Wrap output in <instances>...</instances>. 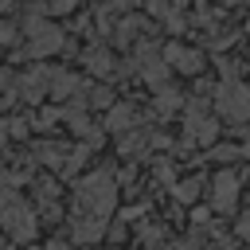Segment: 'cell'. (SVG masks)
Wrapping results in <instances>:
<instances>
[{"label":"cell","mask_w":250,"mask_h":250,"mask_svg":"<svg viewBox=\"0 0 250 250\" xmlns=\"http://www.w3.org/2000/svg\"><path fill=\"white\" fill-rule=\"evenodd\" d=\"M219 109L227 113V117H234V121H246L250 117V90L246 86H223V94H219Z\"/></svg>","instance_id":"cell-3"},{"label":"cell","mask_w":250,"mask_h":250,"mask_svg":"<svg viewBox=\"0 0 250 250\" xmlns=\"http://www.w3.org/2000/svg\"><path fill=\"white\" fill-rule=\"evenodd\" d=\"M27 35H31V55H43V51H55V47L62 43V35H59V27H51V23H43V20H31V23H27Z\"/></svg>","instance_id":"cell-4"},{"label":"cell","mask_w":250,"mask_h":250,"mask_svg":"<svg viewBox=\"0 0 250 250\" xmlns=\"http://www.w3.org/2000/svg\"><path fill=\"white\" fill-rule=\"evenodd\" d=\"M70 234H74V242H98L105 234V223L102 219H90V215H74L70 219Z\"/></svg>","instance_id":"cell-6"},{"label":"cell","mask_w":250,"mask_h":250,"mask_svg":"<svg viewBox=\"0 0 250 250\" xmlns=\"http://www.w3.org/2000/svg\"><path fill=\"white\" fill-rule=\"evenodd\" d=\"M160 250H191L188 242H168V246H160Z\"/></svg>","instance_id":"cell-12"},{"label":"cell","mask_w":250,"mask_h":250,"mask_svg":"<svg viewBox=\"0 0 250 250\" xmlns=\"http://www.w3.org/2000/svg\"><path fill=\"white\" fill-rule=\"evenodd\" d=\"M234 199H238V176L234 172H219L215 176V207L219 211H234Z\"/></svg>","instance_id":"cell-5"},{"label":"cell","mask_w":250,"mask_h":250,"mask_svg":"<svg viewBox=\"0 0 250 250\" xmlns=\"http://www.w3.org/2000/svg\"><path fill=\"white\" fill-rule=\"evenodd\" d=\"M195 191H199V184H195V180H184V184L176 188V199H184V203H191V199H195Z\"/></svg>","instance_id":"cell-9"},{"label":"cell","mask_w":250,"mask_h":250,"mask_svg":"<svg viewBox=\"0 0 250 250\" xmlns=\"http://www.w3.org/2000/svg\"><path fill=\"white\" fill-rule=\"evenodd\" d=\"M51 8H55V12H66V8H70V0H55Z\"/></svg>","instance_id":"cell-13"},{"label":"cell","mask_w":250,"mask_h":250,"mask_svg":"<svg viewBox=\"0 0 250 250\" xmlns=\"http://www.w3.org/2000/svg\"><path fill=\"white\" fill-rule=\"evenodd\" d=\"M117 203V184L109 172H90L78 188H74V215H90V219H102L113 211Z\"/></svg>","instance_id":"cell-1"},{"label":"cell","mask_w":250,"mask_h":250,"mask_svg":"<svg viewBox=\"0 0 250 250\" xmlns=\"http://www.w3.org/2000/svg\"><path fill=\"white\" fill-rule=\"evenodd\" d=\"M43 250H74V246H70V242H62V238H55V242H47Z\"/></svg>","instance_id":"cell-11"},{"label":"cell","mask_w":250,"mask_h":250,"mask_svg":"<svg viewBox=\"0 0 250 250\" xmlns=\"http://www.w3.org/2000/svg\"><path fill=\"white\" fill-rule=\"evenodd\" d=\"M234 234H238V238H246V242H250V215H242V219H238V223H234Z\"/></svg>","instance_id":"cell-10"},{"label":"cell","mask_w":250,"mask_h":250,"mask_svg":"<svg viewBox=\"0 0 250 250\" xmlns=\"http://www.w3.org/2000/svg\"><path fill=\"white\" fill-rule=\"evenodd\" d=\"M215 133H219V125H215L211 117H203L199 109L188 113V141H203V145H207V141H215Z\"/></svg>","instance_id":"cell-7"},{"label":"cell","mask_w":250,"mask_h":250,"mask_svg":"<svg viewBox=\"0 0 250 250\" xmlns=\"http://www.w3.org/2000/svg\"><path fill=\"white\" fill-rule=\"evenodd\" d=\"M0 184H4V168H0Z\"/></svg>","instance_id":"cell-14"},{"label":"cell","mask_w":250,"mask_h":250,"mask_svg":"<svg viewBox=\"0 0 250 250\" xmlns=\"http://www.w3.org/2000/svg\"><path fill=\"white\" fill-rule=\"evenodd\" d=\"M0 227H4L16 242L35 238V230H39V223H35L31 207H27L20 195H4V203H0Z\"/></svg>","instance_id":"cell-2"},{"label":"cell","mask_w":250,"mask_h":250,"mask_svg":"<svg viewBox=\"0 0 250 250\" xmlns=\"http://www.w3.org/2000/svg\"><path fill=\"white\" fill-rule=\"evenodd\" d=\"M168 62H172L176 70H188V74H191V70H199V62H203V59H199L195 51H184V47H168Z\"/></svg>","instance_id":"cell-8"}]
</instances>
